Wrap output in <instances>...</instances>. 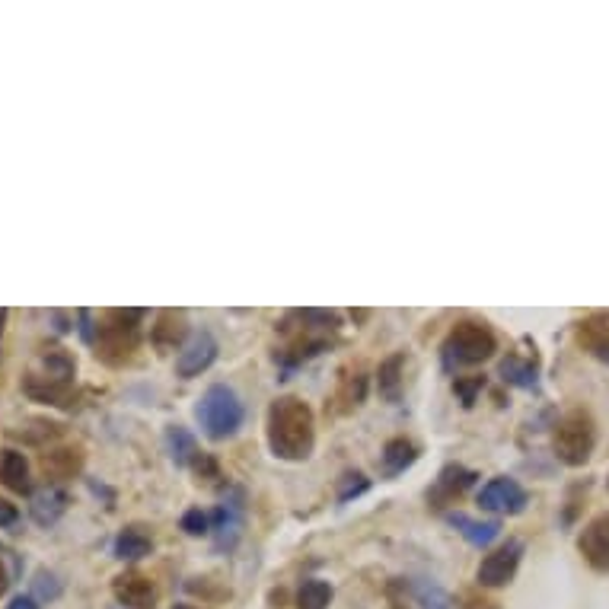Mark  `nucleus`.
<instances>
[{
  "label": "nucleus",
  "mask_w": 609,
  "mask_h": 609,
  "mask_svg": "<svg viewBox=\"0 0 609 609\" xmlns=\"http://www.w3.org/2000/svg\"><path fill=\"white\" fill-rule=\"evenodd\" d=\"M7 609H39V606H36V600H32V597H23V594H20V597L10 600Z\"/></svg>",
  "instance_id": "nucleus-34"
},
{
  "label": "nucleus",
  "mask_w": 609,
  "mask_h": 609,
  "mask_svg": "<svg viewBox=\"0 0 609 609\" xmlns=\"http://www.w3.org/2000/svg\"><path fill=\"white\" fill-rule=\"evenodd\" d=\"M166 441H169V453H173L176 466H192L198 460V444L185 428H169Z\"/></svg>",
  "instance_id": "nucleus-25"
},
{
  "label": "nucleus",
  "mask_w": 609,
  "mask_h": 609,
  "mask_svg": "<svg viewBox=\"0 0 609 609\" xmlns=\"http://www.w3.org/2000/svg\"><path fill=\"white\" fill-rule=\"evenodd\" d=\"M367 488V479L361 476V472H354V476H345V488H342V501H348L351 495H361Z\"/></svg>",
  "instance_id": "nucleus-30"
},
{
  "label": "nucleus",
  "mask_w": 609,
  "mask_h": 609,
  "mask_svg": "<svg viewBox=\"0 0 609 609\" xmlns=\"http://www.w3.org/2000/svg\"><path fill=\"white\" fill-rule=\"evenodd\" d=\"M115 600L128 609H154L157 603V587L150 578H144L141 571H125L112 581Z\"/></svg>",
  "instance_id": "nucleus-11"
},
{
  "label": "nucleus",
  "mask_w": 609,
  "mask_h": 609,
  "mask_svg": "<svg viewBox=\"0 0 609 609\" xmlns=\"http://www.w3.org/2000/svg\"><path fill=\"white\" fill-rule=\"evenodd\" d=\"M138 323L141 310H112L109 323L99 326V354L118 364L128 351L138 348Z\"/></svg>",
  "instance_id": "nucleus-6"
},
{
  "label": "nucleus",
  "mask_w": 609,
  "mask_h": 609,
  "mask_svg": "<svg viewBox=\"0 0 609 609\" xmlns=\"http://www.w3.org/2000/svg\"><path fill=\"white\" fill-rule=\"evenodd\" d=\"M472 482H476V472H469V469H463V466H447L441 476H437L434 495H444L447 501H453L456 495H463Z\"/></svg>",
  "instance_id": "nucleus-23"
},
{
  "label": "nucleus",
  "mask_w": 609,
  "mask_h": 609,
  "mask_svg": "<svg viewBox=\"0 0 609 609\" xmlns=\"http://www.w3.org/2000/svg\"><path fill=\"white\" fill-rule=\"evenodd\" d=\"M495 351H498L495 332L488 329L485 323H476V319H463V323H456L447 332L444 345H441L444 364L450 370H456V367H476V364L492 358Z\"/></svg>",
  "instance_id": "nucleus-3"
},
{
  "label": "nucleus",
  "mask_w": 609,
  "mask_h": 609,
  "mask_svg": "<svg viewBox=\"0 0 609 609\" xmlns=\"http://www.w3.org/2000/svg\"><path fill=\"white\" fill-rule=\"evenodd\" d=\"M240 530H243V495L236 501H224L214 511V523H211L214 546L221 552H230L236 546V539H240Z\"/></svg>",
  "instance_id": "nucleus-12"
},
{
  "label": "nucleus",
  "mask_w": 609,
  "mask_h": 609,
  "mask_svg": "<svg viewBox=\"0 0 609 609\" xmlns=\"http://www.w3.org/2000/svg\"><path fill=\"white\" fill-rule=\"evenodd\" d=\"M396 609H399V606H396Z\"/></svg>",
  "instance_id": "nucleus-38"
},
{
  "label": "nucleus",
  "mask_w": 609,
  "mask_h": 609,
  "mask_svg": "<svg viewBox=\"0 0 609 609\" xmlns=\"http://www.w3.org/2000/svg\"><path fill=\"white\" fill-rule=\"evenodd\" d=\"M578 342L594 354V358L609 364V313H594L578 326Z\"/></svg>",
  "instance_id": "nucleus-14"
},
{
  "label": "nucleus",
  "mask_w": 609,
  "mask_h": 609,
  "mask_svg": "<svg viewBox=\"0 0 609 609\" xmlns=\"http://www.w3.org/2000/svg\"><path fill=\"white\" fill-rule=\"evenodd\" d=\"M80 466H83V453H80V450H71V447L52 450V453L42 456V472H45L48 479H55V482L74 479L77 472H80Z\"/></svg>",
  "instance_id": "nucleus-18"
},
{
  "label": "nucleus",
  "mask_w": 609,
  "mask_h": 609,
  "mask_svg": "<svg viewBox=\"0 0 609 609\" xmlns=\"http://www.w3.org/2000/svg\"><path fill=\"white\" fill-rule=\"evenodd\" d=\"M0 485L16 495L29 492V463L20 450H0Z\"/></svg>",
  "instance_id": "nucleus-16"
},
{
  "label": "nucleus",
  "mask_w": 609,
  "mask_h": 609,
  "mask_svg": "<svg viewBox=\"0 0 609 609\" xmlns=\"http://www.w3.org/2000/svg\"><path fill=\"white\" fill-rule=\"evenodd\" d=\"M217 361V342L211 332H195L189 342L182 345L179 358H176V370L179 377L192 380L198 374H205V370Z\"/></svg>",
  "instance_id": "nucleus-9"
},
{
  "label": "nucleus",
  "mask_w": 609,
  "mask_h": 609,
  "mask_svg": "<svg viewBox=\"0 0 609 609\" xmlns=\"http://www.w3.org/2000/svg\"><path fill=\"white\" fill-rule=\"evenodd\" d=\"M265 437L268 450L284 463H303L310 460L316 447V421L313 409L297 396H281L268 405L265 415Z\"/></svg>",
  "instance_id": "nucleus-1"
},
{
  "label": "nucleus",
  "mask_w": 609,
  "mask_h": 609,
  "mask_svg": "<svg viewBox=\"0 0 609 609\" xmlns=\"http://www.w3.org/2000/svg\"><path fill=\"white\" fill-rule=\"evenodd\" d=\"M594 447H597V425L594 418H590V412L574 409L558 418V425L552 431V450L565 466H584Z\"/></svg>",
  "instance_id": "nucleus-5"
},
{
  "label": "nucleus",
  "mask_w": 609,
  "mask_h": 609,
  "mask_svg": "<svg viewBox=\"0 0 609 609\" xmlns=\"http://www.w3.org/2000/svg\"><path fill=\"white\" fill-rule=\"evenodd\" d=\"M578 549L590 568L609 574V514H600L587 523L578 536Z\"/></svg>",
  "instance_id": "nucleus-10"
},
{
  "label": "nucleus",
  "mask_w": 609,
  "mask_h": 609,
  "mask_svg": "<svg viewBox=\"0 0 609 609\" xmlns=\"http://www.w3.org/2000/svg\"><path fill=\"white\" fill-rule=\"evenodd\" d=\"M469 609H501L495 600H485V597H472L469 600Z\"/></svg>",
  "instance_id": "nucleus-35"
},
{
  "label": "nucleus",
  "mask_w": 609,
  "mask_h": 609,
  "mask_svg": "<svg viewBox=\"0 0 609 609\" xmlns=\"http://www.w3.org/2000/svg\"><path fill=\"white\" fill-rule=\"evenodd\" d=\"M402 364H405L402 354H393V358H386L377 370V386L386 402L402 399Z\"/></svg>",
  "instance_id": "nucleus-20"
},
{
  "label": "nucleus",
  "mask_w": 609,
  "mask_h": 609,
  "mask_svg": "<svg viewBox=\"0 0 609 609\" xmlns=\"http://www.w3.org/2000/svg\"><path fill=\"white\" fill-rule=\"evenodd\" d=\"M501 380L504 383H514V386H533L536 383V367L530 361H520V358H507L501 364Z\"/></svg>",
  "instance_id": "nucleus-27"
},
{
  "label": "nucleus",
  "mask_w": 609,
  "mask_h": 609,
  "mask_svg": "<svg viewBox=\"0 0 609 609\" xmlns=\"http://www.w3.org/2000/svg\"><path fill=\"white\" fill-rule=\"evenodd\" d=\"M23 389L26 396H32L36 402H48V405H71V389H67V383H58L52 377H36L29 374L23 380Z\"/></svg>",
  "instance_id": "nucleus-19"
},
{
  "label": "nucleus",
  "mask_w": 609,
  "mask_h": 609,
  "mask_svg": "<svg viewBox=\"0 0 609 609\" xmlns=\"http://www.w3.org/2000/svg\"><path fill=\"white\" fill-rule=\"evenodd\" d=\"M415 460H418V447L412 441L396 437V441H389L383 447V469L389 472V476H399V472H405Z\"/></svg>",
  "instance_id": "nucleus-21"
},
{
  "label": "nucleus",
  "mask_w": 609,
  "mask_h": 609,
  "mask_svg": "<svg viewBox=\"0 0 609 609\" xmlns=\"http://www.w3.org/2000/svg\"><path fill=\"white\" fill-rule=\"evenodd\" d=\"M45 370L48 374L45 377H52V380H58V383H71V377H74V361L67 358L64 351H52V354H45Z\"/></svg>",
  "instance_id": "nucleus-28"
},
{
  "label": "nucleus",
  "mask_w": 609,
  "mask_h": 609,
  "mask_svg": "<svg viewBox=\"0 0 609 609\" xmlns=\"http://www.w3.org/2000/svg\"><path fill=\"white\" fill-rule=\"evenodd\" d=\"M7 587H10V578H7V571H4V568H0V597H4V594H7Z\"/></svg>",
  "instance_id": "nucleus-36"
},
{
  "label": "nucleus",
  "mask_w": 609,
  "mask_h": 609,
  "mask_svg": "<svg viewBox=\"0 0 609 609\" xmlns=\"http://www.w3.org/2000/svg\"><path fill=\"white\" fill-rule=\"evenodd\" d=\"M409 594L415 597V603L421 609H456V600L447 594L441 584H434V581H412L409 584Z\"/></svg>",
  "instance_id": "nucleus-22"
},
{
  "label": "nucleus",
  "mask_w": 609,
  "mask_h": 609,
  "mask_svg": "<svg viewBox=\"0 0 609 609\" xmlns=\"http://www.w3.org/2000/svg\"><path fill=\"white\" fill-rule=\"evenodd\" d=\"M150 552H154V539L144 527H125L115 536V558H122V562H138Z\"/></svg>",
  "instance_id": "nucleus-17"
},
{
  "label": "nucleus",
  "mask_w": 609,
  "mask_h": 609,
  "mask_svg": "<svg viewBox=\"0 0 609 609\" xmlns=\"http://www.w3.org/2000/svg\"><path fill=\"white\" fill-rule=\"evenodd\" d=\"M450 523L463 533L466 543L476 546V549L492 546L495 539L501 536V523H498V520H472V517H466V514H450Z\"/></svg>",
  "instance_id": "nucleus-15"
},
{
  "label": "nucleus",
  "mask_w": 609,
  "mask_h": 609,
  "mask_svg": "<svg viewBox=\"0 0 609 609\" xmlns=\"http://www.w3.org/2000/svg\"><path fill=\"white\" fill-rule=\"evenodd\" d=\"M520 552H523V543H517V539H511V543H504L501 549L488 552L482 558V565L476 571V578L482 587H507L514 581L517 574V565H520Z\"/></svg>",
  "instance_id": "nucleus-7"
},
{
  "label": "nucleus",
  "mask_w": 609,
  "mask_h": 609,
  "mask_svg": "<svg viewBox=\"0 0 609 609\" xmlns=\"http://www.w3.org/2000/svg\"><path fill=\"white\" fill-rule=\"evenodd\" d=\"M64 511H67V492H64V488L45 485L42 492L32 495L29 514H32V520L39 523V527H55Z\"/></svg>",
  "instance_id": "nucleus-13"
},
{
  "label": "nucleus",
  "mask_w": 609,
  "mask_h": 609,
  "mask_svg": "<svg viewBox=\"0 0 609 609\" xmlns=\"http://www.w3.org/2000/svg\"><path fill=\"white\" fill-rule=\"evenodd\" d=\"M329 603H332V584L319 581V578H310L300 584L297 609H329Z\"/></svg>",
  "instance_id": "nucleus-24"
},
{
  "label": "nucleus",
  "mask_w": 609,
  "mask_h": 609,
  "mask_svg": "<svg viewBox=\"0 0 609 609\" xmlns=\"http://www.w3.org/2000/svg\"><path fill=\"white\" fill-rule=\"evenodd\" d=\"M243 402L240 396L233 393L230 386H211L205 396L198 399L195 405V418L201 431H205V437H211V441H227V437H233L236 431L243 428Z\"/></svg>",
  "instance_id": "nucleus-4"
},
{
  "label": "nucleus",
  "mask_w": 609,
  "mask_h": 609,
  "mask_svg": "<svg viewBox=\"0 0 609 609\" xmlns=\"http://www.w3.org/2000/svg\"><path fill=\"white\" fill-rule=\"evenodd\" d=\"M182 338H185V319L176 316V313H163L157 329H154V342L163 345V348H176Z\"/></svg>",
  "instance_id": "nucleus-26"
},
{
  "label": "nucleus",
  "mask_w": 609,
  "mask_h": 609,
  "mask_svg": "<svg viewBox=\"0 0 609 609\" xmlns=\"http://www.w3.org/2000/svg\"><path fill=\"white\" fill-rule=\"evenodd\" d=\"M182 530L189 536H205V533H211V520L201 507H192V511H185V517H182Z\"/></svg>",
  "instance_id": "nucleus-29"
},
{
  "label": "nucleus",
  "mask_w": 609,
  "mask_h": 609,
  "mask_svg": "<svg viewBox=\"0 0 609 609\" xmlns=\"http://www.w3.org/2000/svg\"><path fill=\"white\" fill-rule=\"evenodd\" d=\"M456 389L463 393V402L472 405V402H476V389H482V380H479V377L472 380V383H460V380H456Z\"/></svg>",
  "instance_id": "nucleus-33"
},
{
  "label": "nucleus",
  "mask_w": 609,
  "mask_h": 609,
  "mask_svg": "<svg viewBox=\"0 0 609 609\" xmlns=\"http://www.w3.org/2000/svg\"><path fill=\"white\" fill-rule=\"evenodd\" d=\"M338 329V316L326 310H294L281 323V332L287 335L284 351H278V358L287 364H300L319 354L329 345V335Z\"/></svg>",
  "instance_id": "nucleus-2"
},
{
  "label": "nucleus",
  "mask_w": 609,
  "mask_h": 609,
  "mask_svg": "<svg viewBox=\"0 0 609 609\" xmlns=\"http://www.w3.org/2000/svg\"><path fill=\"white\" fill-rule=\"evenodd\" d=\"M36 587H39V594L42 597H58V584H55V574H45V571H39V578H36Z\"/></svg>",
  "instance_id": "nucleus-31"
},
{
  "label": "nucleus",
  "mask_w": 609,
  "mask_h": 609,
  "mask_svg": "<svg viewBox=\"0 0 609 609\" xmlns=\"http://www.w3.org/2000/svg\"><path fill=\"white\" fill-rule=\"evenodd\" d=\"M479 504H482V511H492V514H523V507H527V492H523L514 479L498 476L479 492Z\"/></svg>",
  "instance_id": "nucleus-8"
},
{
  "label": "nucleus",
  "mask_w": 609,
  "mask_h": 609,
  "mask_svg": "<svg viewBox=\"0 0 609 609\" xmlns=\"http://www.w3.org/2000/svg\"><path fill=\"white\" fill-rule=\"evenodd\" d=\"M173 609H198V606H189V603H176Z\"/></svg>",
  "instance_id": "nucleus-37"
},
{
  "label": "nucleus",
  "mask_w": 609,
  "mask_h": 609,
  "mask_svg": "<svg viewBox=\"0 0 609 609\" xmlns=\"http://www.w3.org/2000/svg\"><path fill=\"white\" fill-rule=\"evenodd\" d=\"M16 520H20V511H16V504L0 501V527H13Z\"/></svg>",
  "instance_id": "nucleus-32"
}]
</instances>
